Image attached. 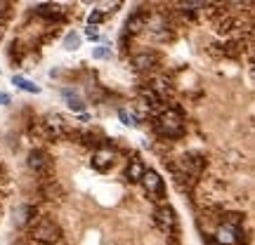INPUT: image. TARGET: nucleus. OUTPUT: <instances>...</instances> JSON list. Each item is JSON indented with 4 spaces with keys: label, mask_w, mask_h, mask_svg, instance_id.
<instances>
[{
    "label": "nucleus",
    "mask_w": 255,
    "mask_h": 245,
    "mask_svg": "<svg viewBox=\"0 0 255 245\" xmlns=\"http://www.w3.org/2000/svg\"><path fill=\"white\" fill-rule=\"evenodd\" d=\"M154 130L159 132L161 137L175 139V137H180L182 132H184V118H182L180 111H175V108H166V111L154 120Z\"/></svg>",
    "instance_id": "1"
},
{
    "label": "nucleus",
    "mask_w": 255,
    "mask_h": 245,
    "mask_svg": "<svg viewBox=\"0 0 255 245\" xmlns=\"http://www.w3.org/2000/svg\"><path fill=\"white\" fill-rule=\"evenodd\" d=\"M31 236L41 243H57L62 238V226L52 219H41L38 224H33Z\"/></svg>",
    "instance_id": "2"
},
{
    "label": "nucleus",
    "mask_w": 255,
    "mask_h": 245,
    "mask_svg": "<svg viewBox=\"0 0 255 245\" xmlns=\"http://www.w3.org/2000/svg\"><path fill=\"white\" fill-rule=\"evenodd\" d=\"M215 243L217 245H244V243H248V238H246V234L241 231V226H227V224H222V226L217 229V234H215Z\"/></svg>",
    "instance_id": "3"
},
{
    "label": "nucleus",
    "mask_w": 255,
    "mask_h": 245,
    "mask_svg": "<svg viewBox=\"0 0 255 245\" xmlns=\"http://www.w3.org/2000/svg\"><path fill=\"white\" fill-rule=\"evenodd\" d=\"M139 184L144 186V191H147L149 196H156V198L163 196V179H161V175L156 170H144Z\"/></svg>",
    "instance_id": "4"
},
{
    "label": "nucleus",
    "mask_w": 255,
    "mask_h": 245,
    "mask_svg": "<svg viewBox=\"0 0 255 245\" xmlns=\"http://www.w3.org/2000/svg\"><path fill=\"white\" fill-rule=\"evenodd\" d=\"M154 222H156V226L163 229V231H172V229L177 226V214H175V210H172L170 205H161L159 210L154 212Z\"/></svg>",
    "instance_id": "5"
},
{
    "label": "nucleus",
    "mask_w": 255,
    "mask_h": 245,
    "mask_svg": "<svg viewBox=\"0 0 255 245\" xmlns=\"http://www.w3.org/2000/svg\"><path fill=\"white\" fill-rule=\"evenodd\" d=\"M26 163H29V168H31L36 175L47 172L50 170V165H52V160H50V156H47V151H42V149H33L31 153H29Z\"/></svg>",
    "instance_id": "6"
},
{
    "label": "nucleus",
    "mask_w": 255,
    "mask_h": 245,
    "mask_svg": "<svg viewBox=\"0 0 255 245\" xmlns=\"http://www.w3.org/2000/svg\"><path fill=\"white\" fill-rule=\"evenodd\" d=\"M203 165H206V160L199 156V153H189V156H184V158L180 160V168L177 170H182L184 175H189V177H199L203 172Z\"/></svg>",
    "instance_id": "7"
},
{
    "label": "nucleus",
    "mask_w": 255,
    "mask_h": 245,
    "mask_svg": "<svg viewBox=\"0 0 255 245\" xmlns=\"http://www.w3.org/2000/svg\"><path fill=\"white\" fill-rule=\"evenodd\" d=\"M114 165V151L109 149V146H99V149L92 153V168L99 172L109 170Z\"/></svg>",
    "instance_id": "8"
},
{
    "label": "nucleus",
    "mask_w": 255,
    "mask_h": 245,
    "mask_svg": "<svg viewBox=\"0 0 255 245\" xmlns=\"http://www.w3.org/2000/svg\"><path fill=\"white\" fill-rule=\"evenodd\" d=\"M156 62H159V54L156 52H139L132 57V66L137 71H151L156 66Z\"/></svg>",
    "instance_id": "9"
},
{
    "label": "nucleus",
    "mask_w": 255,
    "mask_h": 245,
    "mask_svg": "<svg viewBox=\"0 0 255 245\" xmlns=\"http://www.w3.org/2000/svg\"><path fill=\"white\" fill-rule=\"evenodd\" d=\"M33 12L38 14V17H42V19H59L64 12L59 5H54V2H41V5H36L33 7Z\"/></svg>",
    "instance_id": "10"
},
{
    "label": "nucleus",
    "mask_w": 255,
    "mask_h": 245,
    "mask_svg": "<svg viewBox=\"0 0 255 245\" xmlns=\"http://www.w3.org/2000/svg\"><path fill=\"white\" fill-rule=\"evenodd\" d=\"M147 12H135L132 17H128V22H126V33H139L144 26H147Z\"/></svg>",
    "instance_id": "11"
},
{
    "label": "nucleus",
    "mask_w": 255,
    "mask_h": 245,
    "mask_svg": "<svg viewBox=\"0 0 255 245\" xmlns=\"http://www.w3.org/2000/svg\"><path fill=\"white\" fill-rule=\"evenodd\" d=\"M62 95H64V99H66V106L71 108V111H76V113H83V111H85V102L76 95V92H71V90H64Z\"/></svg>",
    "instance_id": "12"
},
{
    "label": "nucleus",
    "mask_w": 255,
    "mask_h": 245,
    "mask_svg": "<svg viewBox=\"0 0 255 245\" xmlns=\"http://www.w3.org/2000/svg\"><path fill=\"white\" fill-rule=\"evenodd\" d=\"M12 85H17L19 90L29 92V95H38V92H41V85L31 83V80H29V78H24V75H14V78H12Z\"/></svg>",
    "instance_id": "13"
},
{
    "label": "nucleus",
    "mask_w": 255,
    "mask_h": 245,
    "mask_svg": "<svg viewBox=\"0 0 255 245\" xmlns=\"http://www.w3.org/2000/svg\"><path fill=\"white\" fill-rule=\"evenodd\" d=\"M144 170H147V168H144L139 160H132V163L128 165L126 175H128V179H130V181H139V179H142V175H144Z\"/></svg>",
    "instance_id": "14"
},
{
    "label": "nucleus",
    "mask_w": 255,
    "mask_h": 245,
    "mask_svg": "<svg viewBox=\"0 0 255 245\" xmlns=\"http://www.w3.org/2000/svg\"><path fill=\"white\" fill-rule=\"evenodd\" d=\"M19 217H17V224H19V226H24V224H29L33 219V217H36V214H38V210H36V208H33V205H24V208H19Z\"/></svg>",
    "instance_id": "15"
},
{
    "label": "nucleus",
    "mask_w": 255,
    "mask_h": 245,
    "mask_svg": "<svg viewBox=\"0 0 255 245\" xmlns=\"http://www.w3.org/2000/svg\"><path fill=\"white\" fill-rule=\"evenodd\" d=\"M42 196H45L47 201H57V198H62V186L52 179L50 184H45V186H42Z\"/></svg>",
    "instance_id": "16"
},
{
    "label": "nucleus",
    "mask_w": 255,
    "mask_h": 245,
    "mask_svg": "<svg viewBox=\"0 0 255 245\" xmlns=\"http://www.w3.org/2000/svg\"><path fill=\"white\" fill-rule=\"evenodd\" d=\"M142 99H144V106H149V108H156L161 104V97L156 95V90H142Z\"/></svg>",
    "instance_id": "17"
},
{
    "label": "nucleus",
    "mask_w": 255,
    "mask_h": 245,
    "mask_svg": "<svg viewBox=\"0 0 255 245\" xmlns=\"http://www.w3.org/2000/svg\"><path fill=\"white\" fill-rule=\"evenodd\" d=\"M81 40H83V38L76 31H69L66 38H64V50H78V47H81Z\"/></svg>",
    "instance_id": "18"
},
{
    "label": "nucleus",
    "mask_w": 255,
    "mask_h": 245,
    "mask_svg": "<svg viewBox=\"0 0 255 245\" xmlns=\"http://www.w3.org/2000/svg\"><path fill=\"white\" fill-rule=\"evenodd\" d=\"M92 57L95 59H111V47L109 45H97L92 50Z\"/></svg>",
    "instance_id": "19"
},
{
    "label": "nucleus",
    "mask_w": 255,
    "mask_h": 245,
    "mask_svg": "<svg viewBox=\"0 0 255 245\" xmlns=\"http://www.w3.org/2000/svg\"><path fill=\"white\" fill-rule=\"evenodd\" d=\"M118 118H121V123H123V125H130V128H132V125H137L135 113H128L126 108H121V111H118Z\"/></svg>",
    "instance_id": "20"
},
{
    "label": "nucleus",
    "mask_w": 255,
    "mask_h": 245,
    "mask_svg": "<svg viewBox=\"0 0 255 245\" xmlns=\"http://www.w3.org/2000/svg\"><path fill=\"white\" fill-rule=\"evenodd\" d=\"M224 224H227V226H241V224H244V217L239 212H229V214H224Z\"/></svg>",
    "instance_id": "21"
},
{
    "label": "nucleus",
    "mask_w": 255,
    "mask_h": 245,
    "mask_svg": "<svg viewBox=\"0 0 255 245\" xmlns=\"http://www.w3.org/2000/svg\"><path fill=\"white\" fill-rule=\"evenodd\" d=\"M106 19V12H102V10H95L92 12V14H90V17H87V24H90V26H92V29H95L97 24H102Z\"/></svg>",
    "instance_id": "22"
},
{
    "label": "nucleus",
    "mask_w": 255,
    "mask_h": 245,
    "mask_svg": "<svg viewBox=\"0 0 255 245\" xmlns=\"http://www.w3.org/2000/svg\"><path fill=\"white\" fill-rule=\"evenodd\" d=\"M85 35H87L90 40H97V38H99V33H97V29H92V26H90V29L85 31Z\"/></svg>",
    "instance_id": "23"
},
{
    "label": "nucleus",
    "mask_w": 255,
    "mask_h": 245,
    "mask_svg": "<svg viewBox=\"0 0 255 245\" xmlns=\"http://www.w3.org/2000/svg\"><path fill=\"white\" fill-rule=\"evenodd\" d=\"M10 102H12V99H10V95H5V92H0V104H2V106H7Z\"/></svg>",
    "instance_id": "24"
},
{
    "label": "nucleus",
    "mask_w": 255,
    "mask_h": 245,
    "mask_svg": "<svg viewBox=\"0 0 255 245\" xmlns=\"http://www.w3.org/2000/svg\"><path fill=\"white\" fill-rule=\"evenodd\" d=\"M168 245H180V243H177V241H170V243Z\"/></svg>",
    "instance_id": "25"
}]
</instances>
